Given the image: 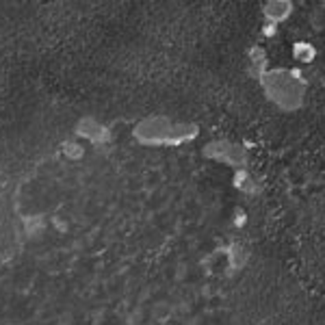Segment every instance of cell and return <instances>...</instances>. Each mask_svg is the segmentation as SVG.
I'll return each mask as SVG.
<instances>
[{
	"mask_svg": "<svg viewBox=\"0 0 325 325\" xmlns=\"http://www.w3.org/2000/svg\"><path fill=\"white\" fill-rule=\"evenodd\" d=\"M293 57L302 63H310L316 57V50H314V46L308 44V41H297V44L293 46Z\"/></svg>",
	"mask_w": 325,
	"mask_h": 325,
	"instance_id": "3957f363",
	"label": "cell"
},
{
	"mask_svg": "<svg viewBox=\"0 0 325 325\" xmlns=\"http://www.w3.org/2000/svg\"><path fill=\"white\" fill-rule=\"evenodd\" d=\"M290 11H293V5L290 0H269L267 7H264V15L271 24H278L282 20H286Z\"/></svg>",
	"mask_w": 325,
	"mask_h": 325,
	"instance_id": "7a4b0ae2",
	"label": "cell"
},
{
	"mask_svg": "<svg viewBox=\"0 0 325 325\" xmlns=\"http://www.w3.org/2000/svg\"><path fill=\"white\" fill-rule=\"evenodd\" d=\"M297 72H290V76L286 72H269L264 74V87H267V93L278 102V104L290 109L293 102L297 100L299 93H302V80L297 78Z\"/></svg>",
	"mask_w": 325,
	"mask_h": 325,
	"instance_id": "6da1fadb",
	"label": "cell"
}]
</instances>
